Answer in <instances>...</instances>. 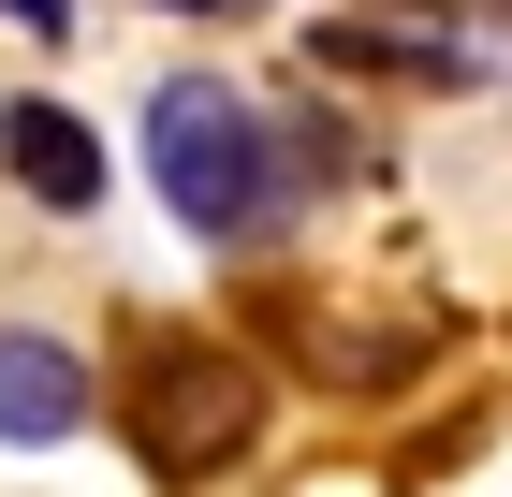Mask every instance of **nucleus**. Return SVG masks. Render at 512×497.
Masks as SVG:
<instances>
[{"label": "nucleus", "instance_id": "1", "mask_svg": "<svg viewBox=\"0 0 512 497\" xmlns=\"http://www.w3.org/2000/svg\"><path fill=\"white\" fill-rule=\"evenodd\" d=\"M147 176H161V205H176L205 249H264V234H293V161H278V132H264L220 74H161V88H147Z\"/></svg>", "mask_w": 512, "mask_h": 497}, {"label": "nucleus", "instance_id": "2", "mask_svg": "<svg viewBox=\"0 0 512 497\" xmlns=\"http://www.w3.org/2000/svg\"><path fill=\"white\" fill-rule=\"evenodd\" d=\"M118 424L161 483H220V468L264 439V366L235 337H191V322H147L118 351Z\"/></svg>", "mask_w": 512, "mask_h": 497}, {"label": "nucleus", "instance_id": "3", "mask_svg": "<svg viewBox=\"0 0 512 497\" xmlns=\"http://www.w3.org/2000/svg\"><path fill=\"white\" fill-rule=\"evenodd\" d=\"M439 351H454V307H395V322L322 307V322H308V381H337V395H395V381H425Z\"/></svg>", "mask_w": 512, "mask_h": 497}, {"label": "nucleus", "instance_id": "4", "mask_svg": "<svg viewBox=\"0 0 512 497\" xmlns=\"http://www.w3.org/2000/svg\"><path fill=\"white\" fill-rule=\"evenodd\" d=\"M88 424V351L44 337V322H0V439L15 454H59Z\"/></svg>", "mask_w": 512, "mask_h": 497}, {"label": "nucleus", "instance_id": "5", "mask_svg": "<svg viewBox=\"0 0 512 497\" xmlns=\"http://www.w3.org/2000/svg\"><path fill=\"white\" fill-rule=\"evenodd\" d=\"M0 161H15V191H30L44 220H88V205H103V132H88L74 103H0Z\"/></svg>", "mask_w": 512, "mask_h": 497}, {"label": "nucleus", "instance_id": "6", "mask_svg": "<svg viewBox=\"0 0 512 497\" xmlns=\"http://www.w3.org/2000/svg\"><path fill=\"white\" fill-rule=\"evenodd\" d=\"M0 30H30V44H74V0H0Z\"/></svg>", "mask_w": 512, "mask_h": 497}, {"label": "nucleus", "instance_id": "7", "mask_svg": "<svg viewBox=\"0 0 512 497\" xmlns=\"http://www.w3.org/2000/svg\"><path fill=\"white\" fill-rule=\"evenodd\" d=\"M161 15H264V0H161Z\"/></svg>", "mask_w": 512, "mask_h": 497}, {"label": "nucleus", "instance_id": "8", "mask_svg": "<svg viewBox=\"0 0 512 497\" xmlns=\"http://www.w3.org/2000/svg\"><path fill=\"white\" fill-rule=\"evenodd\" d=\"M483 15H498V30H512V0H483Z\"/></svg>", "mask_w": 512, "mask_h": 497}]
</instances>
